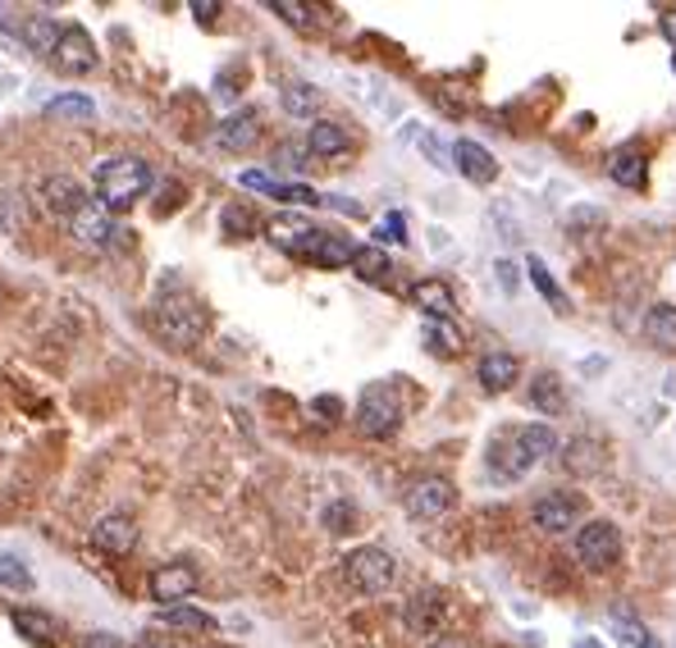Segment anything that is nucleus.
I'll list each match as a JSON object with an SVG mask.
<instances>
[{
	"mask_svg": "<svg viewBox=\"0 0 676 648\" xmlns=\"http://www.w3.org/2000/svg\"><path fill=\"white\" fill-rule=\"evenodd\" d=\"M151 325L165 338L170 348H193L206 333V306L174 279H165L156 288V301H151Z\"/></svg>",
	"mask_w": 676,
	"mask_h": 648,
	"instance_id": "nucleus-1",
	"label": "nucleus"
},
{
	"mask_svg": "<svg viewBox=\"0 0 676 648\" xmlns=\"http://www.w3.org/2000/svg\"><path fill=\"white\" fill-rule=\"evenodd\" d=\"M91 183H97V206H106L110 215L138 206L151 183H156V169H151L142 156H110L91 169Z\"/></svg>",
	"mask_w": 676,
	"mask_h": 648,
	"instance_id": "nucleus-2",
	"label": "nucleus"
},
{
	"mask_svg": "<svg viewBox=\"0 0 676 648\" xmlns=\"http://www.w3.org/2000/svg\"><path fill=\"white\" fill-rule=\"evenodd\" d=\"M69 233L87 246V252H124L129 246V229L115 220V215L106 210V206H97V201H87L74 220H69Z\"/></svg>",
	"mask_w": 676,
	"mask_h": 648,
	"instance_id": "nucleus-3",
	"label": "nucleus"
},
{
	"mask_svg": "<svg viewBox=\"0 0 676 648\" xmlns=\"http://www.w3.org/2000/svg\"><path fill=\"white\" fill-rule=\"evenodd\" d=\"M344 575H348V584H352L357 594L375 598V594L393 590V580H397V562L389 558L384 548L366 543V548H352V552H348V562H344Z\"/></svg>",
	"mask_w": 676,
	"mask_h": 648,
	"instance_id": "nucleus-4",
	"label": "nucleus"
},
{
	"mask_svg": "<svg viewBox=\"0 0 676 648\" xmlns=\"http://www.w3.org/2000/svg\"><path fill=\"white\" fill-rule=\"evenodd\" d=\"M397 425H403V403H397V393L389 384H371L357 403V429L366 439H389V435H397Z\"/></svg>",
	"mask_w": 676,
	"mask_h": 648,
	"instance_id": "nucleus-5",
	"label": "nucleus"
},
{
	"mask_svg": "<svg viewBox=\"0 0 676 648\" xmlns=\"http://www.w3.org/2000/svg\"><path fill=\"white\" fill-rule=\"evenodd\" d=\"M576 558L586 562L590 571L618 567V558H622V530L612 526V520H586V526L576 530Z\"/></svg>",
	"mask_w": 676,
	"mask_h": 648,
	"instance_id": "nucleus-6",
	"label": "nucleus"
},
{
	"mask_svg": "<svg viewBox=\"0 0 676 648\" xmlns=\"http://www.w3.org/2000/svg\"><path fill=\"white\" fill-rule=\"evenodd\" d=\"M580 512H586L580 493L553 488V493H544V498L531 507V520H535V530H544V535H567V530L580 526Z\"/></svg>",
	"mask_w": 676,
	"mask_h": 648,
	"instance_id": "nucleus-7",
	"label": "nucleus"
},
{
	"mask_svg": "<svg viewBox=\"0 0 676 648\" xmlns=\"http://www.w3.org/2000/svg\"><path fill=\"white\" fill-rule=\"evenodd\" d=\"M197 584L201 580H197V567L193 562H165V567L151 571L146 590H151V598H156V603L174 607V603H188L197 594Z\"/></svg>",
	"mask_w": 676,
	"mask_h": 648,
	"instance_id": "nucleus-8",
	"label": "nucleus"
},
{
	"mask_svg": "<svg viewBox=\"0 0 676 648\" xmlns=\"http://www.w3.org/2000/svg\"><path fill=\"white\" fill-rule=\"evenodd\" d=\"M37 201H42L46 215H55V220H65V224H69L91 197H87V188H83V183H78L74 174H51V178L42 183V188H37Z\"/></svg>",
	"mask_w": 676,
	"mask_h": 648,
	"instance_id": "nucleus-9",
	"label": "nucleus"
},
{
	"mask_svg": "<svg viewBox=\"0 0 676 648\" xmlns=\"http://www.w3.org/2000/svg\"><path fill=\"white\" fill-rule=\"evenodd\" d=\"M257 142H261V110H257V106H242V110L225 114L220 129H215V146H220V151H233V156L252 151Z\"/></svg>",
	"mask_w": 676,
	"mask_h": 648,
	"instance_id": "nucleus-10",
	"label": "nucleus"
},
{
	"mask_svg": "<svg viewBox=\"0 0 676 648\" xmlns=\"http://www.w3.org/2000/svg\"><path fill=\"white\" fill-rule=\"evenodd\" d=\"M352 252H357V246H352L344 233L312 229V238L302 242L297 261H306V265H320V270H338V265H352Z\"/></svg>",
	"mask_w": 676,
	"mask_h": 648,
	"instance_id": "nucleus-11",
	"label": "nucleus"
},
{
	"mask_svg": "<svg viewBox=\"0 0 676 648\" xmlns=\"http://www.w3.org/2000/svg\"><path fill=\"white\" fill-rule=\"evenodd\" d=\"M91 543H97L106 558H129L138 548V520L129 512H110L97 520V530H91Z\"/></svg>",
	"mask_w": 676,
	"mask_h": 648,
	"instance_id": "nucleus-12",
	"label": "nucleus"
},
{
	"mask_svg": "<svg viewBox=\"0 0 676 648\" xmlns=\"http://www.w3.org/2000/svg\"><path fill=\"white\" fill-rule=\"evenodd\" d=\"M448 507H453V484L444 475H425L407 488V512L416 520H439Z\"/></svg>",
	"mask_w": 676,
	"mask_h": 648,
	"instance_id": "nucleus-13",
	"label": "nucleus"
},
{
	"mask_svg": "<svg viewBox=\"0 0 676 648\" xmlns=\"http://www.w3.org/2000/svg\"><path fill=\"white\" fill-rule=\"evenodd\" d=\"M55 65L65 74H91L101 65V55H97V46H91V37L83 33V28H65L55 42Z\"/></svg>",
	"mask_w": 676,
	"mask_h": 648,
	"instance_id": "nucleus-14",
	"label": "nucleus"
},
{
	"mask_svg": "<svg viewBox=\"0 0 676 648\" xmlns=\"http://www.w3.org/2000/svg\"><path fill=\"white\" fill-rule=\"evenodd\" d=\"M403 616H407V630H412V635L429 639V635H439V626H444L448 598H444L439 590H421V594H412V603H407Z\"/></svg>",
	"mask_w": 676,
	"mask_h": 648,
	"instance_id": "nucleus-15",
	"label": "nucleus"
},
{
	"mask_svg": "<svg viewBox=\"0 0 676 648\" xmlns=\"http://www.w3.org/2000/svg\"><path fill=\"white\" fill-rule=\"evenodd\" d=\"M352 151V133L344 129L338 119H316L306 129V156H320V161H338Z\"/></svg>",
	"mask_w": 676,
	"mask_h": 648,
	"instance_id": "nucleus-16",
	"label": "nucleus"
},
{
	"mask_svg": "<svg viewBox=\"0 0 676 648\" xmlns=\"http://www.w3.org/2000/svg\"><path fill=\"white\" fill-rule=\"evenodd\" d=\"M412 306L416 311H425L429 320H453L457 316V297L444 279H421L412 284Z\"/></svg>",
	"mask_w": 676,
	"mask_h": 648,
	"instance_id": "nucleus-17",
	"label": "nucleus"
},
{
	"mask_svg": "<svg viewBox=\"0 0 676 648\" xmlns=\"http://www.w3.org/2000/svg\"><path fill=\"white\" fill-rule=\"evenodd\" d=\"M453 165L462 169V178H471V183H494L499 178V161L489 156L480 142H471V138H462L453 146Z\"/></svg>",
	"mask_w": 676,
	"mask_h": 648,
	"instance_id": "nucleus-18",
	"label": "nucleus"
},
{
	"mask_svg": "<svg viewBox=\"0 0 676 648\" xmlns=\"http://www.w3.org/2000/svg\"><path fill=\"white\" fill-rule=\"evenodd\" d=\"M512 448H516V452H521V461H526V466L535 471L544 457L558 452V435H553L548 425H521L516 435H512Z\"/></svg>",
	"mask_w": 676,
	"mask_h": 648,
	"instance_id": "nucleus-19",
	"label": "nucleus"
},
{
	"mask_svg": "<svg viewBox=\"0 0 676 648\" xmlns=\"http://www.w3.org/2000/svg\"><path fill=\"white\" fill-rule=\"evenodd\" d=\"M476 375H480V384H484L489 393H508V388L521 380V361H516L512 352H489V356H480Z\"/></svg>",
	"mask_w": 676,
	"mask_h": 648,
	"instance_id": "nucleus-20",
	"label": "nucleus"
},
{
	"mask_svg": "<svg viewBox=\"0 0 676 648\" xmlns=\"http://www.w3.org/2000/svg\"><path fill=\"white\" fill-rule=\"evenodd\" d=\"M608 174H612V183H622V188L640 193L644 183H650V161H644V151L626 146V151H618V156L608 161Z\"/></svg>",
	"mask_w": 676,
	"mask_h": 648,
	"instance_id": "nucleus-21",
	"label": "nucleus"
},
{
	"mask_svg": "<svg viewBox=\"0 0 676 648\" xmlns=\"http://www.w3.org/2000/svg\"><path fill=\"white\" fill-rule=\"evenodd\" d=\"M10 622H14V630L23 639H33V644H55L59 639V622L46 616V612H37V607H14Z\"/></svg>",
	"mask_w": 676,
	"mask_h": 648,
	"instance_id": "nucleus-22",
	"label": "nucleus"
},
{
	"mask_svg": "<svg viewBox=\"0 0 676 648\" xmlns=\"http://www.w3.org/2000/svg\"><path fill=\"white\" fill-rule=\"evenodd\" d=\"M644 338H650L658 352H676V306H667V301L650 306V316H644Z\"/></svg>",
	"mask_w": 676,
	"mask_h": 648,
	"instance_id": "nucleus-23",
	"label": "nucleus"
},
{
	"mask_svg": "<svg viewBox=\"0 0 676 648\" xmlns=\"http://www.w3.org/2000/svg\"><path fill=\"white\" fill-rule=\"evenodd\" d=\"M161 622H165V626H174V630H188V635H210V630H220V622H215L210 612L193 607V603L161 607Z\"/></svg>",
	"mask_w": 676,
	"mask_h": 648,
	"instance_id": "nucleus-24",
	"label": "nucleus"
},
{
	"mask_svg": "<svg viewBox=\"0 0 676 648\" xmlns=\"http://www.w3.org/2000/svg\"><path fill=\"white\" fill-rule=\"evenodd\" d=\"M312 229H316V224H306L302 215H280V220H270V242L280 246V252L297 256V252H302V242L312 238Z\"/></svg>",
	"mask_w": 676,
	"mask_h": 648,
	"instance_id": "nucleus-25",
	"label": "nucleus"
},
{
	"mask_svg": "<svg viewBox=\"0 0 676 648\" xmlns=\"http://www.w3.org/2000/svg\"><path fill=\"white\" fill-rule=\"evenodd\" d=\"M531 407L544 411V416H563L567 411V393H563V380L558 375H535L531 380Z\"/></svg>",
	"mask_w": 676,
	"mask_h": 648,
	"instance_id": "nucleus-26",
	"label": "nucleus"
},
{
	"mask_svg": "<svg viewBox=\"0 0 676 648\" xmlns=\"http://www.w3.org/2000/svg\"><path fill=\"white\" fill-rule=\"evenodd\" d=\"M59 33H65V28H59L51 14H33V19H23V28H19V37H23L28 46H33L37 55H55Z\"/></svg>",
	"mask_w": 676,
	"mask_h": 648,
	"instance_id": "nucleus-27",
	"label": "nucleus"
},
{
	"mask_svg": "<svg viewBox=\"0 0 676 648\" xmlns=\"http://www.w3.org/2000/svg\"><path fill=\"white\" fill-rule=\"evenodd\" d=\"M563 461H567L571 475H595V471H603L608 457H603V443H599V439H571Z\"/></svg>",
	"mask_w": 676,
	"mask_h": 648,
	"instance_id": "nucleus-28",
	"label": "nucleus"
},
{
	"mask_svg": "<svg viewBox=\"0 0 676 648\" xmlns=\"http://www.w3.org/2000/svg\"><path fill=\"white\" fill-rule=\"evenodd\" d=\"M352 270H357V279H366V284H384L393 274V261L384 256V246H357Z\"/></svg>",
	"mask_w": 676,
	"mask_h": 648,
	"instance_id": "nucleus-29",
	"label": "nucleus"
},
{
	"mask_svg": "<svg viewBox=\"0 0 676 648\" xmlns=\"http://www.w3.org/2000/svg\"><path fill=\"white\" fill-rule=\"evenodd\" d=\"M270 10L280 14L288 28H297V33H316V28L325 23V10L302 6V0H270Z\"/></svg>",
	"mask_w": 676,
	"mask_h": 648,
	"instance_id": "nucleus-30",
	"label": "nucleus"
},
{
	"mask_svg": "<svg viewBox=\"0 0 676 648\" xmlns=\"http://www.w3.org/2000/svg\"><path fill=\"white\" fill-rule=\"evenodd\" d=\"M284 110L297 114V119H312L320 110V91L312 83H288L284 87Z\"/></svg>",
	"mask_w": 676,
	"mask_h": 648,
	"instance_id": "nucleus-31",
	"label": "nucleus"
},
{
	"mask_svg": "<svg viewBox=\"0 0 676 648\" xmlns=\"http://www.w3.org/2000/svg\"><path fill=\"white\" fill-rule=\"evenodd\" d=\"M425 343H429V352L453 356V352H462V333H457L448 320H429L425 325Z\"/></svg>",
	"mask_w": 676,
	"mask_h": 648,
	"instance_id": "nucleus-32",
	"label": "nucleus"
},
{
	"mask_svg": "<svg viewBox=\"0 0 676 648\" xmlns=\"http://www.w3.org/2000/svg\"><path fill=\"white\" fill-rule=\"evenodd\" d=\"M0 590H33V571L23 567V558H14V552H0Z\"/></svg>",
	"mask_w": 676,
	"mask_h": 648,
	"instance_id": "nucleus-33",
	"label": "nucleus"
},
{
	"mask_svg": "<svg viewBox=\"0 0 676 648\" xmlns=\"http://www.w3.org/2000/svg\"><path fill=\"white\" fill-rule=\"evenodd\" d=\"M220 229H225V238H257V215L242 210V206H225Z\"/></svg>",
	"mask_w": 676,
	"mask_h": 648,
	"instance_id": "nucleus-34",
	"label": "nucleus"
},
{
	"mask_svg": "<svg viewBox=\"0 0 676 648\" xmlns=\"http://www.w3.org/2000/svg\"><path fill=\"white\" fill-rule=\"evenodd\" d=\"M46 114L55 119V114H74V119H91V114H97V106H91L87 97H78V91H74V97H51L46 101Z\"/></svg>",
	"mask_w": 676,
	"mask_h": 648,
	"instance_id": "nucleus-35",
	"label": "nucleus"
},
{
	"mask_svg": "<svg viewBox=\"0 0 676 648\" xmlns=\"http://www.w3.org/2000/svg\"><path fill=\"white\" fill-rule=\"evenodd\" d=\"M526 270H531V284H535V288H539V293H544L553 306H563V301H567V297H563V288L553 284V274H548V265H544L539 256H531V261H526Z\"/></svg>",
	"mask_w": 676,
	"mask_h": 648,
	"instance_id": "nucleus-36",
	"label": "nucleus"
},
{
	"mask_svg": "<svg viewBox=\"0 0 676 648\" xmlns=\"http://www.w3.org/2000/svg\"><path fill=\"white\" fill-rule=\"evenodd\" d=\"M375 238H380V242H407V220H403L397 210H389L384 220L375 224Z\"/></svg>",
	"mask_w": 676,
	"mask_h": 648,
	"instance_id": "nucleus-37",
	"label": "nucleus"
},
{
	"mask_svg": "<svg viewBox=\"0 0 676 648\" xmlns=\"http://www.w3.org/2000/svg\"><path fill=\"white\" fill-rule=\"evenodd\" d=\"M352 520H357V512H352L348 503H334V507L325 512V526H329L334 535H348V530H352Z\"/></svg>",
	"mask_w": 676,
	"mask_h": 648,
	"instance_id": "nucleus-38",
	"label": "nucleus"
},
{
	"mask_svg": "<svg viewBox=\"0 0 676 648\" xmlns=\"http://www.w3.org/2000/svg\"><path fill=\"white\" fill-rule=\"evenodd\" d=\"M78 648H124V639L110 635V630H91V635L78 639Z\"/></svg>",
	"mask_w": 676,
	"mask_h": 648,
	"instance_id": "nucleus-39",
	"label": "nucleus"
},
{
	"mask_svg": "<svg viewBox=\"0 0 676 648\" xmlns=\"http://www.w3.org/2000/svg\"><path fill=\"white\" fill-rule=\"evenodd\" d=\"M302 161H306V146H280V165L284 169H306Z\"/></svg>",
	"mask_w": 676,
	"mask_h": 648,
	"instance_id": "nucleus-40",
	"label": "nucleus"
},
{
	"mask_svg": "<svg viewBox=\"0 0 676 648\" xmlns=\"http://www.w3.org/2000/svg\"><path fill=\"white\" fill-rule=\"evenodd\" d=\"M129 648H183L178 639H165V635H156V630H151V635H142V639H133Z\"/></svg>",
	"mask_w": 676,
	"mask_h": 648,
	"instance_id": "nucleus-41",
	"label": "nucleus"
},
{
	"mask_svg": "<svg viewBox=\"0 0 676 648\" xmlns=\"http://www.w3.org/2000/svg\"><path fill=\"white\" fill-rule=\"evenodd\" d=\"M201 23H215V14H220V6H215V0H193V6H188Z\"/></svg>",
	"mask_w": 676,
	"mask_h": 648,
	"instance_id": "nucleus-42",
	"label": "nucleus"
},
{
	"mask_svg": "<svg viewBox=\"0 0 676 648\" xmlns=\"http://www.w3.org/2000/svg\"><path fill=\"white\" fill-rule=\"evenodd\" d=\"M312 411H316V416H329L325 425H334V416H338V411H344V407H338V403H334V397H316V403H312Z\"/></svg>",
	"mask_w": 676,
	"mask_h": 648,
	"instance_id": "nucleus-43",
	"label": "nucleus"
},
{
	"mask_svg": "<svg viewBox=\"0 0 676 648\" xmlns=\"http://www.w3.org/2000/svg\"><path fill=\"white\" fill-rule=\"evenodd\" d=\"M658 28H663V37H667V42L676 46V10H667V14L658 19Z\"/></svg>",
	"mask_w": 676,
	"mask_h": 648,
	"instance_id": "nucleus-44",
	"label": "nucleus"
},
{
	"mask_svg": "<svg viewBox=\"0 0 676 648\" xmlns=\"http://www.w3.org/2000/svg\"><path fill=\"white\" fill-rule=\"evenodd\" d=\"M499 274H503V288L512 293V288H516V270H512L508 261H499Z\"/></svg>",
	"mask_w": 676,
	"mask_h": 648,
	"instance_id": "nucleus-45",
	"label": "nucleus"
},
{
	"mask_svg": "<svg viewBox=\"0 0 676 648\" xmlns=\"http://www.w3.org/2000/svg\"><path fill=\"white\" fill-rule=\"evenodd\" d=\"M429 648H467V639H453V635H444V639H435Z\"/></svg>",
	"mask_w": 676,
	"mask_h": 648,
	"instance_id": "nucleus-46",
	"label": "nucleus"
},
{
	"mask_svg": "<svg viewBox=\"0 0 676 648\" xmlns=\"http://www.w3.org/2000/svg\"><path fill=\"white\" fill-rule=\"evenodd\" d=\"M576 648H595V644H590V639H580V644H576Z\"/></svg>",
	"mask_w": 676,
	"mask_h": 648,
	"instance_id": "nucleus-47",
	"label": "nucleus"
},
{
	"mask_svg": "<svg viewBox=\"0 0 676 648\" xmlns=\"http://www.w3.org/2000/svg\"><path fill=\"white\" fill-rule=\"evenodd\" d=\"M672 65H676V55H672Z\"/></svg>",
	"mask_w": 676,
	"mask_h": 648,
	"instance_id": "nucleus-48",
	"label": "nucleus"
}]
</instances>
